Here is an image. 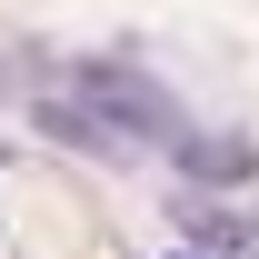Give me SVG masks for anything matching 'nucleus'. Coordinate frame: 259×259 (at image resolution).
Instances as JSON below:
<instances>
[{
  "instance_id": "nucleus-1",
  "label": "nucleus",
  "mask_w": 259,
  "mask_h": 259,
  "mask_svg": "<svg viewBox=\"0 0 259 259\" xmlns=\"http://www.w3.org/2000/svg\"><path fill=\"white\" fill-rule=\"evenodd\" d=\"M70 100H90L100 120L120 130L130 160H140V150H180V140H190V120L169 110V90H160V80H140L130 60H80V70H70Z\"/></svg>"
},
{
  "instance_id": "nucleus-2",
  "label": "nucleus",
  "mask_w": 259,
  "mask_h": 259,
  "mask_svg": "<svg viewBox=\"0 0 259 259\" xmlns=\"http://www.w3.org/2000/svg\"><path fill=\"white\" fill-rule=\"evenodd\" d=\"M40 130H60L70 150H90V160H130V140H120L110 120H100L90 100H60V90H50V100H40Z\"/></svg>"
},
{
  "instance_id": "nucleus-3",
  "label": "nucleus",
  "mask_w": 259,
  "mask_h": 259,
  "mask_svg": "<svg viewBox=\"0 0 259 259\" xmlns=\"http://www.w3.org/2000/svg\"><path fill=\"white\" fill-rule=\"evenodd\" d=\"M239 259H259V209H249V239H239Z\"/></svg>"
}]
</instances>
